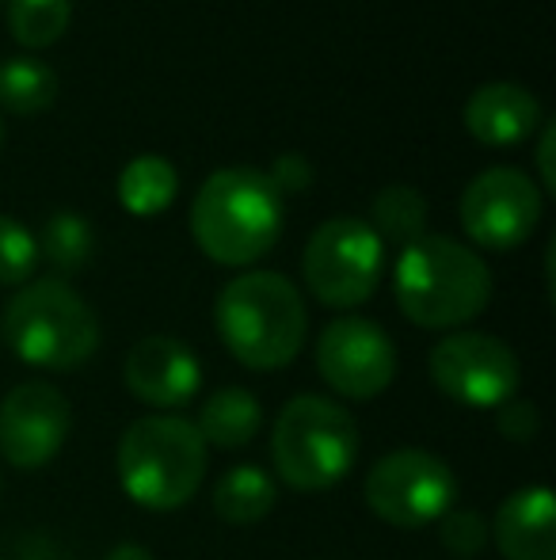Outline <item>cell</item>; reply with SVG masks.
Here are the masks:
<instances>
[{
    "mask_svg": "<svg viewBox=\"0 0 556 560\" xmlns=\"http://www.w3.org/2000/svg\"><path fill=\"white\" fill-rule=\"evenodd\" d=\"M393 294L416 328H461L492 302V271L473 248L446 233L404 244L393 267Z\"/></svg>",
    "mask_w": 556,
    "mask_h": 560,
    "instance_id": "1",
    "label": "cell"
},
{
    "mask_svg": "<svg viewBox=\"0 0 556 560\" xmlns=\"http://www.w3.org/2000/svg\"><path fill=\"white\" fill-rule=\"evenodd\" d=\"M214 325L229 354L248 370H282L309 336L305 298L286 275L245 271L225 282L214 302Z\"/></svg>",
    "mask_w": 556,
    "mask_h": 560,
    "instance_id": "2",
    "label": "cell"
},
{
    "mask_svg": "<svg viewBox=\"0 0 556 560\" xmlns=\"http://www.w3.org/2000/svg\"><path fill=\"white\" fill-rule=\"evenodd\" d=\"M282 222V195L268 172L248 164L206 176L191 207L194 244L222 267H248L263 259L279 244Z\"/></svg>",
    "mask_w": 556,
    "mask_h": 560,
    "instance_id": "3",
    "label": "cell"
},
{
    "mask_svg": "<svg viewBox=\"0 0 556 560\" xmlns=\"http://www.w3.org/2000/svg\"><path fill=\"white\" fill-rule=\"evenodd\" d=\"M210 450L199 428L184 416H141L119 439L115 469L119 485L138 508L176 511L194 500L206 477Z\"/></svg>",
    "mask_w": 556,
    "mask_h": 560,
    "instance_id": "4",
    "label": "cell"
},
{
    "mask_svg": "<svg viewBox=\"0 0 556 560\" xmlns=\"http://www.w3.org/2000/svg\"><path fill=\"white\" fill-rule=\"evenodd\" d=\"M99 317L61 279L23 282L0 313V339L35 370H73L96 354Z\"/></svg>",
    "mask_w": 556,
    "mask_h": 560,
    "instance_id": "5",
    "label": "cell"
},
{
    "mask_svg": "<svg viewBox=\"0 0 556 560\" xmlns=\"http://www.w3.org/2000/svg\"><path fill=\"white\" fill-rule=\"evenodd\" d=\"M358 457V423L340 400L301 393L279 412L271 431V462L294 492L335 488Z\"/></svg>",
    "mask_w": 556,
    "mask_h": 560,
    "instance_id": "6",
    "label": "cell"
},
{
    "mask_svg": "<svg viewBox=\"0 0 556 560\" xmlns=\"http://www.w3.org/2000/svg\"><path fill=\"white\" fill-rule=\"evenodd\" d=\"M386 271V244L363 218H328L301 252L309 294L328 310H358Z\"/></svg>",
    "mask_w": 556,
    "mask_h": 560,
    "instance_id": "7",
    "label": "cell"
},
{
    "mask_svg": "<svg viewBox=\"0 0 556 560\" xmlns=\"http://www.w3.org/2000/svg\"><path fill=\"white\" fill-rule=\"evenodd\" d=\"M366 508L397 530L435 526L458 500V477L438 454L419 446H404L378 457L366 472Z\"/></svg>",
    "mask_w": 556,
    "mask_h": 560,
    "instance_id": "8",
    "label": "cell"
},
{
    "mask_svg": "<svg viewBox=\"0 0 556 560\" xmlns=\"http://www.w3.org/2000/svg\"><path fill=\"white\" fill-rule=\"evenodd\" d=\"M430 382L453 405L496 412L511 397H519L522 366L519 354L504 339L488 332H450L430 347Z\"/></svg>",
    "mask_w": 556,
    "mask_h": 560,
    "instance_id": "9",
    "label": "cell"
},
{
    "mask_svg": "<svg viewBox=\"0 0 556 560\" xmlns=\"http://www.w3.org/2000/svg\"><path fill=\"white\" fill-rule=\"evenodd\" d=\"M545 195L527 172L488 168L461 191L458 218L473 244L488 252H511L534 236Z\"/></svg>",
    "mask_w": 556,
    "mask_h": 560,
    "instance_id": "10",
    "label": "cell"
},
{
    "mask_svg": "<svg viewBox=\"0 0 556 560\" xmlns=\"http://www.w3.org/2000/svg\"><path fill=\"white\" fill-rule=\"evenodd\" d=\"M317 370L347 400H374L397 377V347L366 317H335L317 339Z\"/></svg>",
    "mask_w": 556,
    "mask_h": 560,
    "instance_id": "11",
    "label": "cell"
},
{
    "mask_svg": "<svg viewBox=\"0 0 556 560\" xmlns=\"http://www.w3.org/2000/svg\"><path fill=\"white\" fill-rule=\"evenodd\" d=\"M73 431V408L50 382H20L0 400V457L12 469L35 472L61 454Z\"/></svg>",
    "mask_w": 556,
    "mask_h": 560,
    "instance_id": "12",
    "label": "cell"
},
{
    "mask_svg": "<svg viewBox=\"0 0 556 560\" xmlns=\"http://www.w3.org/2000/svg\"><path fill=\"white\" fill-rule=\"evenodd\" d=\"M122 377H127V389L134 393L141 405L156 408V412L191 405L202 389L199 354L176 336L138 339L127 354Z\"/></svg>",
    "mask_w": 556,
    "mask_h": 560,
    "instance_id": "13",
    "label": "cell"
},
{
    "mask_svg": "<svg viewBox=\"0 0 556 560\" xmlns=\"http://www.w3.org/2000/svg\"><path fill=\"white\" fill-rule=\"evenodd\" d=\"M465 130L488 149H514L545 122V112L530 89L514 81H492L481 84L465 100Z\"/></svg>",
    "mask_w": 556,
    "mask_h": 560,
    "instance_id": "14",
    "label": "cell"
},
{
    "mask_svg": "<svg viewBox=\"0 0 556 560\" xmlns=\"http://www.w3.org/2000/svg\"><path fill=\"white\" fill-rule=\"evenodd\" d=\"M507 560H556V500L545 485L519 488L488 523Z\"/></svg>",
    "mask_w": 556,
    "mask_h": 560,
    "instance_id": "15",
    "label": "cell"
},
{
    "mask_svg": "<svg viewBox=\"0 0 556 560\" xmlns=\"http://www.w3.org/2000/svg\"><path fill=\"white\" fill-rule=\"evenodd\" d=\"M199 435L206 446H217V450H240L248 446L263 428V408L256 400V393L248 389H217L214 397L202 405L199 412Z\"/></svg>",
    "mask_w": 556,
    "mask_h": 560,
    "instance_id": "16",
    "label": "cell"
},
{
    "mask_svg": "<svg viewBox=\"0 0 556 560\" xmlns=\"http://www.w3.org/2000/svg\"><path fill=\"white\" fill-rule=\"evenodd\" d=\"M279 500V485L260 465H233L214 488V511L229 526H256L271 515Z\"/></svg>",
    "mask_w": 556,
    "mask_h": 560,
    "instance_id": "17",
    "label": "cell"
},
{
    "mask_svg": "<svg viewBox=\"0 0 556 560\" xmlns=\"http://www.w3.org/2000/svg\"><path fill=\"white\" fill-rule=\"evenodd\" d=\"M179 176L171 161L164 156H134L127 168L119 172V202L127 214L134 218H156L176 202Z\"/></svg>",
    "mask_w": 556,
    "mask_h": 560,
    "instance_id": "18",
    "label": "cell"
},
{
    "mask_svg": "<svg viewBox=\"0 0 556 560\" xmlns=\"http://www.w3.org/2000/svg\"><path fill=\"white\" fill-rule=\"evenodd\" d=\"M58 100V73L46 61L12 58L0 61V107L8 115H43Z\"/></svg>",
    "mask_w": 556,
    "mask_h": 560,
    "instance_id": "19",
    "label": "cell"
},
{
    "mask_svg": "<svg viewBox=\"0 0 556 560\" xmlns=\"http://www.w3.org/2000/svg\"><path fill=\"white\" fill-rule=\"evenodd\" d=\"M374 233L381 236V244L393 241V244H412L416 236L427 233V199L409 184H393L386 191L374 195L370 202V222Z\"/></svg>",
    "mask_w": 556,
    "mask_h": 560,
    "instance_id": "20",
    "label": "cell"
},
{
    "mask_svg": "<svg viewBox=\"0 0 556 560\" xmlns=\"http://www.w3.org/2000/svg\"><path fill=\"white\" fill-rule=\"evenodd\" d=\"M73 0H8V31L27 50H46L69 31Z\"/></svg>",
    "mask_w": 556,
    "mask_h": 560,
    "instance_id": "21",
    "label": "cell"
},
{
    "mask_svg": "<svg viewBox=\"0 0 556 560\" xmlns=\"http://www.w3.org/2000/svg\"><path fill=\"white\" fill-rule=\"evenodd\" d=\"M35 244H38V256H43L46 264L73 275V271H84V267H88L92 252H96V233H92V225L84 222L81 214L61 210V214H54L50 222L43 225V233H38Z\"/></svg>",
    "mask_w": 556,
    "mask_h": 560,
    "instance_id": "22",
    "label": "cell"
},
{
    "mask_svg": "<svg viewBox=\"0 0 556 560\" xmlns=\"http://www.w3.org/2000/svg\"><path fill=\"white\" fill-rule=\"evenodd\" d=\"M38 267V244L27 225L0 214V287H23Z\"/></svg>",
    "mask_w": 556,
    "mask_h": 560,
    "instance_id": "23",
    "label": "cell"
},
{
    "mask_svg": "<svg viewBox=\"0 0 556 560\" xmlns=\"http://www.w3.org/2000/svg\"><path fill=\"white\" fill-rule=\"evenodd\" d=\"M492 530H488V518L481 511H446L438 518V541L450 557H476L484 546H488Z\"/></svg>",
    "mask_w": 556,
    "mask_h": 560,
    "instance_id": "24",
    "label": "cell"
},
{
    "mask_svg": "<svg viewBox=\"0 0 556 560\" xmlns=\"http://www.w3.org/2000/svg\"><path fill=\"white\" fill-rule=\"evenodd\" d=\"M496 423L504 431V439L511 443H530L542 428V416H537V405L534 400H522V397H511L507 405L496 408Z\"/></svg>",
    "mask_w": 556,
    "mask_h": 560,
    "instance_id": "25",
    "label": "cell"
},
{
    "mask_svg": "<svg viewBox=\"0 0 556 560\" xmlns=\"http://www.w3.org/2000/svg\"><path fill=\"white\" fill-rule=\"evenodd\" d=\"M268 179L275 184L279 195H301L312 187V164L305 161L301 153H282L275 156V164H271Z\"/></svg>",
    "mask_w": 556,
    "mask_h": 560,
    "instance_id": "26",
    "label": "cell"
},
{
    "mask_svg": "<svg viewBox=\"0 0 556 560\" xmlns=\"http://www.w3.org/2000/svg\"><path fill=\"white\" fill-rule=\"evenodd\" d=\"M542 138H537V176H542L545 191H556V168H553V149H556V126L542 122L537 126Z\"/></svg>",
    "mask_w": 556,
    "mask_h": 560,
    "instance_id": "27",
    "label": "cell"
},
{
    "mask_svg": "<svg viewBox=\"0 0 556 560\" xmlns=\"http://www.w3.org/2000/svg\"><path fill=\"white\" fill-rule=\"evenodd\" d=\"M104 560H153V553L145 546H138V541H119Z\"/></svg>",
    "mask_w": 556,
    "mask_h": 560,
    "instance_id": "28",
    "label": "cell"
},
{
    "mask_svg": "<svg viewBox=\"0 0 556 560\" xmlns=\"http://www.w3.org/2000/svg\"><path fill=\"white\" fill-rule=\"evenodd\" d=\"M0 141H4V118H0Z\"/></svg>",
    "mask_w": 556,
    "mask_h": 560,
    "instance_id": "29",
    "label": "cell"
}]
</instances>
